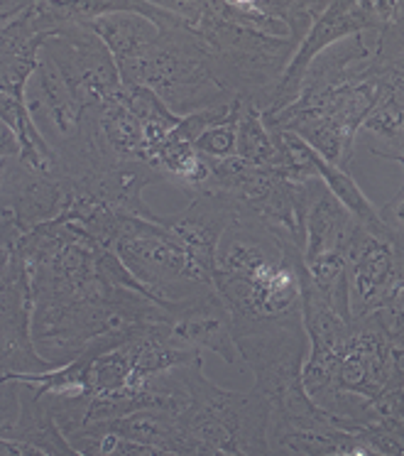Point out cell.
<instances>
[{
	"label": "cell",
	"mask_w": 404,
	"mask_h": 456,
	"mask_svg": "<svg viewBox=\"0 0 404 456\" xmlns=\"http://www.w3.org/2000/svg\"><path fill=\"white\" fill-rule=\"evenodd\" d=\"M32 314H35V299H32L28 263L20 253L3 256V270H0L3 378L42 376L57 370L32 341Z\"/></svg>",
	"instance_id": "cell-5"
},
{
	"label": "cell",
	"mask_w": 404,
	"mask_h": 456,
	"mask_svg": "<svg viewBox=\"0 0 404 456\" xmlns=\"http://www.w3.org/2000/svg\"><path fill=\"white\" fill-rule=\"evenodd\" d=\"M120 79L123 86L155 91L179 118L230 106L236 101L218 81L216 61L206 42L184 28L179 15L174 25L159 28L158 40L125 74H120Z\"/></svg>",
	"instance_id": "cell-1"
},
{
	"label": "cell",
	"mask_w": 404,
	"mask_h": 456,
	"mask_svg": "<svg viewBox=\"0 0 404 456\" xmlns=\"http://www.w3.org/2000/svg\"><path fill=\"white\" fill-rule=\"evenodd\" d=\"M109 250L135 275L162 309L216 289L214 275L169 231L145 218L118 216Z\"/></svg>",
	"instance_id": "cell-2"
},
{
	"label": "cell",
	"mask_w": 404,
	"mask_h": 456,
	"mask_svg": "<svg viewBox=\"0 0 404 456\" xmlns=\"http://www.w3.org/2000/svg\"><path fill=\"white\" fill-rule=\"evenodd\" d=\"M69 204V189L60 177L25 167L20 158H0V250L11 256L22 236L60 221Z\"/></svg>",
	"instance_id": "cell-3"
},
{
	"label": "cell",
	"mask_w": 404,
	"mask_h": 456,
	"mask_svg": "<svg viewBox=\"0 0 404 456\" xmlns=\"http://www.w3.org/2000/svg\"><path fill=\"white\" fill-rule=\"evenodd\" d=\"M243 101L233 103V110L223 123H216L204 130L197 140V155L204 159H228L236 158L238 152V123L243 116Z\"/></svg>",
	"instance_id": "cell-11"
},
{
	"label": "cell",
	"mask_w": 404,
	"mask_h": 456,
	"mask_svg": "<svg viewBox=\"0 0 404 456\" xmlns=\"http://www.w3.org/2000/svg\"><path fill=\"white\" fill-rule=\"evenodd\" d=\"M358 221L353 214L331 194L324 179L319 177L311 189V201L306 208V248L304 263L326 256H345L353 243Z\"/></svg>",
	"instance_id": "cell-8"
},
{
	"label": "cell",
	"mask_w": 404,
	"mask_h": 456,
	"mask_svg": "<svg viewBox=\"0 0 404 456\" xmlns=\"http://www.w3.org/2000/svg\"><path fill=\"white\" fill-rule=\"evenodd\" d=\"M86 25L106 42L120 74H125L159 35L158 25L138 12H110Z\"/></svg>",
	"instance_id": "cell-9"
},
{
	"label": "cell",
	"mask_w": 404,
	"mask_h": 456,
	"mask_svg": "<svg viewBox=\"0 0 404 456\" xmlns=\"http://www.w3.org/2000/svg\"><path fill=\"white\" fill-rule=\"evenodd\" d=\"M25 101H28V110L35 126L40 128L54 152L69 148L71 142L79 140L84 109L79 106V101L74 99L67 81L61 79L54 61L44 54L40 57V67L28 84Z\"/></svg>",
	"instance_id": "cell-6"
},
{
	"label": "cell",
	"mask_w": 404,
	"mask_h": 456,
	"mask_svg": "<svg viewBox=\"0 0 404 456\" xmlns=\"http://www.w3.org/2000/svg\"><path fill=\"white\" fill-rule=\"evenodd\" d=\"M240 214V201L221 191H198L187 208L162 214L159 226L169 228L204 268L216 275V250L228 224Z\"/></svg>",
	"instance_id": "cell-7"
},
{
	"label": "cell",
	"mask_w": 404,
	"mask_h": 456,
	"mask_svg": "<svg viewBox=\"0 0 404 456\" xmlns=\"http://www.w3.org/2000/svg\"><path fill=\"white\" fill-rule=\"evenodd\" d=\"M42 54L54 61L61 79L84 110L101 109L123 91L113 54L89 25H67L44 40Z\"/></svg>",
	"instance_id": "cell-4"
},
{
	"label": "cell",
	"mask_w": 404,
	"mask_h": 456,
	"mask_svg": "<svg viewBox=\"0 0 404 456\" xmlns=\"http://www.w3.org/2000/svg\"><path fill=\"white\" fill-rule=\"evenodd\" d=\"M238 158L246 159L253 167H275L277 148L265 126L263 110L255 106H243V116L238 123Z\"/></svg>",
	"instance_id": "cell-10"
}]
</instances>
